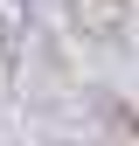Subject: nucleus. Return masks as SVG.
Segmentation results:
<instances>
[{"label": "nucleus", "instance_id": "f257e3e1", "mask_svg": "<svg viewBox=\"0 0 139 146\" xmlns=\"http://www.w3.org/2000/svg\"><path fill=\"white\" fill-rule=\"evenodd\" d=\"M63 7H70V28L83 42H118L132 21V0H63Z\"/></svg>", "mask_w": 139, "mask_h": 146}, {"label": "nucleus", "instance_id": "f03ea898", "mask_svg": "<svg viewBox=\"0 0 139 146\" xmlns=\"http://www.w3.org/2000/svg\"><path fill=\"white\" fill-rule=\"evenodd\" d=\"M28 35V0H0V56H14Z\"/></svg>", "mask_w": 139, "mask_h": 146}]
</instances>
